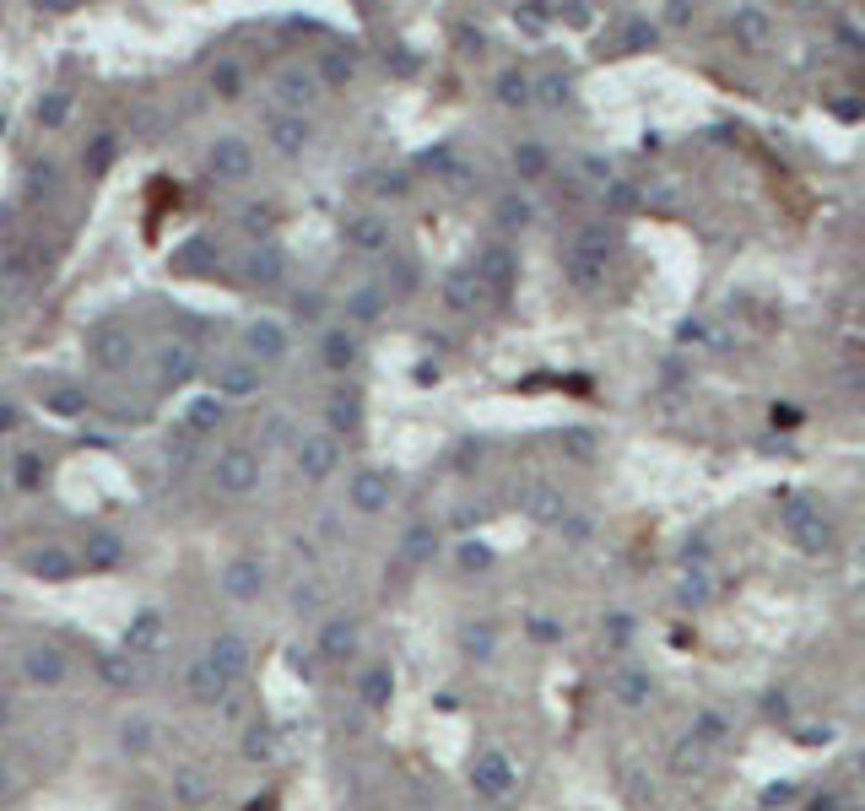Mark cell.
Masks as SVG:
<instances>
[{"instance_id":"6da1fadb","label":"cell","mask_w":865,"mask_h":811,"mask_svg":"<svg viewBox=\"0 0 865 811\" xmlns=\"http://www.w3.org/2000/svg\"><path fill=\"white\" fill-rule=\"evenodd\" d=\"M244 352L254 363H282L292 352V325L287 319H249L244 325Z\"/></svg>"},{"instance_id":"7a4b0ae2","label":"cell","mask_w":865,"mask_h":811,"mask_svg":"<svg viewBox=\"0 0 865 811\" xmlns=\"http://www.w3.org/2000/svg\"><path fill=\"white\" fill-rule=\"evenodd\" d=\"M292 454H298V470L308 482H324L330 470H336V460H341V433H303L298 444H292Z\"/></svg>"},{"instance_id":"3957f363","label":"cell","mask_w":865,"mask_h":811,"mask_svg":"<svg viewBox=\"0 0 865 811\" xmlns=\"http://www.w3.org/2000/svg\"><path fill=\"white\" fill-rule=\"evenodd\" d=\"M87 352H92V363H98L103 373H124L130 357H136V341H130L124 325H98V330L87 335Z\"/></svg>"},{"instance_id":"277c9868","label":"cell","mask_w":865,"mask_h":811,"mask_svg":"<svg viewBox=\"0 0 865 811\" xmlns=\"http://www.w3.org/2000/svg\"><path fill=\"white\" fill-rule=\"evenodd\" d=\"M206 163H212V173L228 179V184H244V179L254 173V152H249L244 135H217L212 152H206Z\"/></svg>"},{"instance_id":"5b68a950","label":"cell","mask_w":865,"mask_h":811,"mask_svg":"<svg viewBox=\"0 0 865 811\" xmlns=\"http://www.w3.org/2000/svg\"><path fill=\"white\" fill-rule=\"evenodd\" d=\"M217 487L222 493H233V498H244V493H254L260 487V460L249 454V449H228V454H217Z\"/></svg>"},{"instance_id":"8992f818","label":"cell","mask_w":865,"mask_h":811,"mask_svg":"<svg viewBox=\"0 0 865 811\" xmlns=\"http://www.w3.org/2000/svg\"><path fill=\"white\" fill-rule=\"evenodd\" d=\"M271 98H276L282 108L303 114V108H314V98H319V76H314V71H303V65H287V71H276V76H271Z\"/></svg>"},{"instance_id":"52a82bcc","label":"cell","mask_w":865,"mask_h":811,"mask_svg":"<svg viewBox=\"0 0 865 811\" xmlns=\"http://www.w3.org/2000/svg\"><path fill=\"white\" fill-rule=\"evenodd\" d=\"M244 277H249V287H282L287 282V254L271 238H254L249 260H244Z\"/></svg>"},{"instance_id":"ba28073f","label":"cell","mask_w":865,"mask_h":811,"mask_svg":"<svg viewBox=\"0 0 865 811\" xmlns=\"http://www.w3.org/2000/svg\"><path fill=\"white\" fill-rule=\"evenodd\" d=\"M271 152L276 157H303L308 152V141H314V124L303 119V114H292V108H282V114H271Z\"/></svg>"},{"instance_id":"9c48e42d","label":"cell","mask_w":865,"mask_h":811,"mask_svg":"<svg viewBox=\"0 0 865 811\" xmlns=\"http://www.w3.org/2000/svg\"><path fill=\"white\" fill-rule=\"evenodd\" d=\"M260 368H265V363H254V357L217 363V395H222V400H249V395H260V384H265Z\"/></svg>"},{"instance_id":"30bf717a","label":"cell","mask_w":865,"mask_h":811,"mask_svg":"<svg viewBox=\"0 0 865 811\" xmlns=\"http://www.w3.org/2000/svg\"><path fill=\"white\" fill-rule=\"evenodd\" d=\"M222 590H228L233 600H260V595H265V563L249 558V552L228 558V568H222Z\"/></svg>"},{"instance_id":"8fae6325","label":"cell","mask_w":865,"mask_h":811,"mask_svg":"<svg viewBox=\"0 0 865 811\" xmlns=\"http://www.w3.org/2000/svg\"><path fill=\"white\" fill-rule=\"evenodd\" d=\"M22 676L38 682V687H60L65 676H71V660H65V649H54V644H33L22 654Z\"/></svg>"},{"instance_id":"7c38bea8","label":"cell","mask_w":865,"mask_h":811,"mask_svg":"<svg viewBox=\"0 0 865 811\" xmlns=\"http://www.w3.org/2000/svg\"><path fill=\"white\" fill-rule=\"evenodd\" d=\"M389 493H395V482H389V470H379V465H363L352 477V509H363V514H379L389 503Z\"/></svg>"},{"instance_id":"4fadbf2b","label":"cell","mask_w":865,"mask_h":811,"mask_svg":"<svg viewBox=\"0 0 865 811\" xmlns=\"http://www.w3.org/2000/svg\"><path fill=\"white\" fill-rule=\"evenodd\" d=\"M206 660L228 676V682H238V676H249V644H244V633H217L212 638V649H206Z\"/></svg>"},{"instance_id":"5bb4252c","label":"cell","mask_w":865,"mask_h":811,"mask_svg":"<svg viewBox=\"0 0 865 811\" xmlns=\"http://www.w3.org/2000/svg\"><path fill=\"white\" fill-rule=\"evenodd\" d=\"M195 368H201V352L195 347H184V341H173V347H163L157 352V379L173 389V384H189L195 379Z\"/></svg>"},{"instance_id":"9a60e30c","label":"cell","mask_w":865,"mask_h":811,"mask_svg":"<svg viewBox=\"0 0 865 811\" xmlns=\"http://www.w3.org/2000/svg\"><path fill=\"white\" fill-rule=\"evenodd\" d=\"M184 687H189L195 703H222V698H228V676H222L212 660H195L189 676H184Z\"/></svg>"},{"instance_id":"2e32d148","label":"cell","mask_w":865,"mask_h":811,"mask_svg":"<svg viewBox=\"0 0 865 811\" xmlns=\"http://www.w3.org/2000/svg\"><path fill=\"white\" fill-rule=\"evenodd\" d=\"M44 406H49L54 417H65V422H82V417H87V389L71 384V379H54V384L44 389Z\"/></svg>"},{"instance_id":"e0dca14e","label":"cell","mask_w":865,"mask_h":811,"mask_svg":"<svg viewBox=\"0 0 865 811\" xmlns=\"http://www.w3.org/2000/svg\"><path fill=\"white\" fill-rule=\"evenodd\" d=\"M314 649H319L330 665H347V660L357 654V628H352V622H324L319 638H314Z\"/></svg>"},{"instance_id":"ac0fdd59","label":"cell","mask_w":865,"mask_h":811,"mask_svg":"<svg viewBox=\"0 0 865 811\" xmlns=\"http://www.w3.org/2000/svg\"><path fill=\"white\" fill-rule=\"evenodd\" d=\"M471 779H477V790H482L487 800H503V795L514 790V768H509V758H503V752H487V758L477 763V774H471Z\"/></svg>"},{"instance_id":"d6986e66","label":"cell","mask_w":865,"mask_h":811,"mask_svg":"<svg viewBox=\"0 0 865 811\" xmlns=\"http://www.w3.org/2000/svg\"><path fill=\"white\" fill-rule=\"evenodd\" d=\"M222 417H228V400H222V395H201V400L184 406V428H189L195 438H201V433H217Z\"/></svg>"},{"instance_id":"ffe728a7","label":"cell","mask_w":865,"mask_h":811,"mask_svg":"<svg viewBox=\"0 0 865 811\" xmlns=\"http://www.w3.org/2000/svg\"><path fill=\"white\" fill-rule=\"evenodd\" d=\"M324 428L330 433H357V422H363V400H357V389H336L324 400Z\"/></svg>"},{"instance_id":"44dd1931","label":"cell","mask_w":865,"mask_h":811,"mask_svg":"<svg viewBox=\"0 0 865 811\" xmlns=\"http://www.w3.org/2000/svg\"><path fill=\"white\" fill-rule=\"evenodd\" d=\"M789 525H795V535H801L812 552H828V547H833V525H828L812 503H806V509H789Z\"/></svg>"},{"instance_id":"7402d4cb","label":"cell","mask_w":865,"mask_h":811,"mask_svg":"<svg viewBox=\"0 0 865 811\" xmlns=\"http://www.w3.org/2000/svg\"><path fill=\"white\" fill-rule=\"evenodd\" d=\"M152 741H157V725H152L147 714H130V719L119 725V752H124V758H147Z\"/></svg>"},{"instance_id":"603a6c76","label":"cell","mask_w":865,"mask_h":811,"mask_svg":"<svg viewBox=\"0 0 865 811\" xmlns=\"http://www.w3.org/2000/svg\"><path fill=\"white\" fill-rule=\"evenodd\" d=\"M157 644H163V617H157V612L130 617V633H124V649H130V654H152Z\"/></svg>"},{"instance_id":"cb8c5ba5","label":"cell","mask_w":865,"mask_h":811,"mask_svg":"<svg viewBox=\"0 0 865 811\" xmlns=\"http://www.w3.org/2000/svg\"><path fill=\"white\" fill-rule=\"evenodd\" d=\"M98 676H103L114 693L136 687V660H130V649H108V654H98Z\"/></svg>"},{"instance_id":"d4e9b609","label":"cell","mask_w":865,"mask_h":811,"mask_svg":"<svg viewBox=\"0 0 865 811\" xmlns=\"http://www.w3.org/2000/svg\"><path fill=\"white\" fill-rule=\"evenodd\" d=\"M352 352H357V347H352V330H341V325H330V330L319 335V357H324L330 368H336V373H341V368L352 363Z\"/></svg>"},{"instance_id":"484cf974","label":"cell","mask_w":865,"mask_h":811,"mask_svg":"<svg viewBox=\"0 0 865 811\" xmlns=\"http://www.w3.org/2000/svg\"><path fill=\"white\" fill-rule=\"evenodd\" d=\"M347 314H352L357 325H373V319L384 314V293H379V282H363V287L347 298Z\"/></svg>"},{"instance_id":"4316f807","label":"cell","mask_w":865,"mask_h":811,"mask_svg":"<svg viewBox=\"0 0 865 811\" xmlns=\"http://www.w3.org/2000/svg\"><path fill=\"white\" fill-rule=\"evenodd\" d=\"M119 558H124L119 535H108V530H92V535H87V563H92V568H119Z\"/></svg>"},{"instance_id":"83f0119b","label":"cell","mask_w":865,"mask_h":811,"mask_svg":"<svg viewBox=\"0 0 865 811\" xmlns=\"http://www.w3.org/2000/svg\"><path fill=\"white\" fill-rule=\"evenodd\" d=\"M449 309H477L482 303V277L477 270H460V277H449Z\"/></svg>"},{"instance_id":"f1b7e54d","label":"cell","mask_w":865,"mask_h":811,"mask_svg":"<svg viewBox=\"0 0 865 811\" xmlns=\"http://www.w3.org/2000/svg\"><path fill=\"white\" fill-rule=\"evenodd\" d=\"M352 244L368 249V254H379V249L389 244V222H384V217H357V222H352Z\"/></svg>"},{"instance_id":"f546056e","label":"cell","mask_w":865,"mask_h":811,"mask_svg":"<svg viewBox=\"0 0 865 811\" xmlns=\"http://www.w3.org/2000/svg\"><path fill=\"white\" fill-rule=\"evenodd\" d=\"M173 265L184 270V277H195V270H212V265H217V244H212V238H195L189 249H179Z\"/></svg>"},{"instance_id":"4dcf8cb0","label":"cell","mask_w":865,"mask_h":811,"mask_svg":"<svg viewBox=\"0 0 865 811\" xmlns=\"http://www.w3.org/2000/svg\"><path fill=\"white\" fill-rule=\"evenodd\" d=\"M28 568L38 574V579H71L76 574V563H71V552H38V558H28Z\"/></svg>"},{"instance_id":"1f68e13d","label":"cell","mask_w":865,"mask_h":811,"mask_svg":"<svg viewBox=\"0 0 865 811\" xmlns=\"http://www.w3.org/2000/svg\"><path fill=\"white\" fill-rule=\"evenodd\" d=\"M173 795H179L184 806H201V800L212 795V784H206V774H195V768H184V774H173Z\"/></svg>"},{"instance_id":"d6a6232c","label":"cell","mask_w":865,"mask_h":811,"mask_svg":"<svg viewBox=\"0 0 865 811\" xmlns=\"http://www.w3.org/2000/svg\"><path fill=\"white\" fill-rule=\"evenodd\" d=\"M65 119H71V92H44V98H38V124L60 130Z\"/></svg>"},{"instance_id":"836d02e7","label":"cell","mask_w":865,"mask_h":811,"mask_svg":"<svg viewBox=\"0 0 865 811\" xmlns=\"http://www.w3.org/2000/svg\"><path fill=\"white\" fill-rule=\"evenodd\" d=\"M260 438L271 444V449H292V444H298V433H292V422H287L282 412H271V417L260 422Z\"/></svg>"},{"instance_id":"e575fe53","label":"cell","mask_w":865,"mask_h":811,"mask_svg":"<svg viewBox=\"0 0 865 811\" xmlns=\"http://www.w3.org/2000/svg\"><path fill=\"white\" fill-rule=\"evenodd\" d=\"M514 168H519V179H541L552 168V157H547V147H519L514 152Z\"/></svg>"},{"instance_id":"d590c367","label":"cell","mask_w":865,"mask_h":811,"mask_svg":"<svg viewBox=\"0 0 865 811\" xmlns=\"http://www.w3.org/2000/svg\"><path fill=\"white\" fill-rule=\"evenodd\" d=\"M736 38H741L747 49L768 44V17H757V12H736Z\"/></svg>"},{"instance_id":"8d00e7d4","label":"cell","mask_w":865,"mask_h":811,"mask_svg":"<svg viewBox=\"0 0 865 811\" xmlns=\"http://www.w3.org/2000/svg\"><path fill=\"white\" fill-rule=\"evenodd\" d=\"M389 687H395V682H389V665H373V670L363 676V703H373V709L389 703Z\"/></svg>"},{"instance_id":"74e56055","label":"cell","mask_w":865,"mask_h":811,"mask_svg":"<svg viewBox=\"0 0 865 811\" xmlns=\"http://www.w3.org/2000/svg\"><path fill=\"white\" fill-rule=\"evenodd\" d=\"M212 87L222 92V98H238L244 92V65H233V60H222L217 71H212Z\"/></svg>"},{"instance_id":"f35d334b","label":"cell","mask_w":865,"mask_h":811,"mask_svg":"<svg viewBox=\"0 0 865 811\" xmlns=\"http://www.w3.org/2000/svg\"><path fill=\"white\" fill-rule=\"evenodd\" d=\"M319 76H324V82H336V87L352 82V54H341V49H336V54H324V60H319Z\"/></svg>"},{"instance_id":"ab89813d","label":"cell","mask_w":865,"mask_h":811,"mask_svg":"<svg viewBox=\"0 0 865 811\" xmlns=\"http://www.w3.org/2000/svg\"><path fill=\"white\" fill-rule=\"evenodd\" d=\"M114 163V135H92L87 141V173H103Z\"/></svg>"},{"instance_id":"60d3db41","label":"cell","mask_w":865,"mask_h":811,"mask_svg":"<svg viewBox=\"0 0 865 811\" xmlns=\"http://www.w3.org/2000/svg\"><path fill=\"white\" fill-rule=\"evenodd\" d=\"M406 558H412V563H428V558H433V530H428V525H417V530L406 535Z\"/></svg>"},{"instance_id":"b9f144b4","label":"cell","mask_w":865,"mask_h":811,"mask_svg":"<svg viewBox=\"0 0 865 811\" xmlns=\"http://www.w3.org/2000/svg\"><path fill=\"white\" fill-rule=\"evenodd\" d=\"M530 514H541V519H557V514H563V498H557L552 487H536V493H530Z\"/></svg>"},{"instance_id":"7bdbcfd3","label":"cell","mask_w":865,"mask_h":811,"mask_svg":"<svg viewBox=\"0 0 865 811\" xmlns=\"http://www.w3.org/2000/svg\"><path fill=\"white\" fill-rule=\"evenodd\" d=\"M389 282H395V293H417V260H395Z\"/></svg>"},{"instance_id":"ee69618b","label":"cell","mask_w":865,"mask_h":811,"mask_svg":"<svg viewBox=\"0 0 865 811\" xmlns=\"http://www.w3.org/2000/svg\"><path fill=\"white\" fill-rule=\"evenodd\" d=\"M498 98H503V103H514V108H519V103H525V98H530V87H525V76H519V71H509V76H503V82H498Z\"/></svg>"},{"instance_id":"f6af8a7d","label":"cell","mask_w":865,"mask_h":811,"mask_svg":"<svg viewBox=\"0 0 865 811\" xmlns=\"http://www.w3.org/2000/svg\"><path fill=\"white\" fill-rule=\"evenodd\" d=\"M38 477H44V454H22L17 460V487H38Z\"/></svg>"},{"instance_id":"bcb514c9","label":"cell","mask_w":865,"mask_h":811,"mask_svg":"<svg viewBox=\"0 0 865 811\" xmlns=\"http://www.w3.org/2000/svg\"><path fill=\"white\" fill-rule=\"evenodd\" d=\"M617 693H622V703H638V698H644V693H649V682H644V670H628V676H622V687H617Z\"/></svg>"},{"instance_id":"7dc6e473","label":"cell","mask_w":865,"mask_h":811,"mask_svg":"<svg viewBox=\"0 0 865 811\" xmlns=\"http://www.w3.org/2000/svg\"><path fill=\"white\" fill-rule=\"evenodd\" d=\"M244 228H249L254 238H271V233H265V228H271V212H265V206H249V212H244Z\"/></svg>"},{"instance_id":"c3c4849f","label":"cell","mask_w":865,"mask_h":811,"mask_svg":"<svg viewBox=\"0 0 865 811\" xmlns=\"http://www.w3.org/2000/svg\"><path fill=\"white\" fill-rule=\"evenodd\" d=\"M244 747H249V758H265V752H271V735H265V725H254V730H249V741H244Z\"/></svg>"},{"instance_id":"681fc988","label":"cell","mask_w":865,"mask_h":811,"mask_svg":"<svg viewBox=\"0 0 865 811\" xmlns=\"http://www.w3.org/2000/svg\"><path fill=\"white\" fill-rule=\"evenodd\" d=\"M22 422V412H17V400H0V433H12Z\"/></svg>"},{"instance_id":"f907efd6","label":"cell","mask_w":865,"mask_h":811,"mask_svg":"<svg viewBox=\"0 0 865 811\" xmlns=\"http://www.w3.org/2000/svg\"><path fill=\"white\" fill-rule=\"evenodd\" d=\"M460 563H465V568H482V563H487V552L477 547V541H465V552H460Z\"/></svg>"},{"instance_id":"816d5d0a","label":"cell","mask_w":865,"mask_h":811,"mask_svg":"<svg viewBox=\"0 0 865 811\" xmlns=\"http://www.w3.org/2000/svg\"><path fill=\"white\" fill-rule=\"evenodd\" d=\"M568 449H579V454H589V449H595V438H584V433H568Z\"/></svg>"},{"instance_id":"f5cc1de1","label":"cell","mask_w":865,"mask_h":811,"mask_svg":"<svg viewBox=\"0 0 865 811\" xmlns=\"http://www.w3.org/2000/svg\"><path fill=\"white\" fill-rule=\"evenodd\" d=\"M0 725H12V698L0 693Z\"/></svg>"},{"instance_id":"db71d44e","label":"cell","mask_w":865,"mask_h":811,"mask_svg":"<svg viewBox=\"0 0 865 811\" xmlns=\"http://www.w3.org/2000/svg\"><path fill=\"white\" fill-rule=\"evenodd\" d=\"M12 790V774H6V763H0V795H6Z\"/></svg>"},{"instance_id":"11a10c76","label":"cell","mask_w":865,"mask_h":811,"mask_svg":"<svg viewBox=\"0 0 865 811\" xmlns=\"http://www.w3.org/2000/svg\"><path fill=\"white\" fill-rule=\"evenodd\" d=\"M795 6H817V0H795Z\"/></svg>"},{"instance_id":"9f6ffc18","label":"cell","mask_w":865,"mask_h":811,"mask_svg":"<svg viewBox=\"0 0 865 811\" xmlns=\"http://www.w3.org/2000/svg\"><path fill=\"white\" fill-rule=\"evenodd\" d=\"M0 325H6V303H0Z\"/></svg>"}]
</instances>
